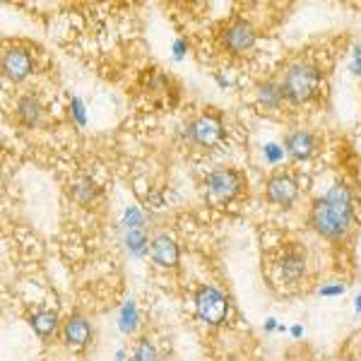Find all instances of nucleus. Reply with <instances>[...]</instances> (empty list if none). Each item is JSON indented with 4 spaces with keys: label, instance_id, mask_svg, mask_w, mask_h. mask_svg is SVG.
Instances as JSON below:
<instances>
[{
    "label": "nucleus",
    "instance_id": "nucleus-1",
    "mask_svg": "<svg viewBox=\"0 0 361 361\" xmlns=\"http://www.w3.org/2000/svg\"><path fill=\"white\" fill-rule=\"evenodd\" d=\"M313 231L330 241H340L352 229V195L345 183H337L323 197H318L308 212Z\"/></svg>",
    "mask_w": 361,
    "mask_h": 361
},
{
    "label": "nucleus",
    "instance_id": "nucleus-2",
    "mask_svg": "<svg viewBox=\"0 0 361 361\" xmlns=\"http://www.w3.org/2000/svg\"><path fill=\"white\" fill-rule=\"evenodd\" d=\"M279 85H282L284 99H287L289 104L301 106V104L313 102V99L320 94L323 75H320L318 66H313V63H308V61H299L287 68V73H284Z\"/></svg>",
    "mask_w": 361,
    "mask_h": 361
},
{
    "label": "nucleus",
    "instance_id": "nucleus-3",
    "mask_svg": "<svg viewBox=\"0 0 361 361\" xmlns=\"http://www.w3.org/2000/svg\"><path fill=\"white\" fill-rule=\"evenodd\" d=\"M255 42H258V34H255V27L250 25L243 17H234L229 25L222 27L219 32V44L226 54L231 56H246L255 49Z\"/></svg>",
    "mask_w": 361,
    "mask_h": 361
},
{
    "label": "nucleus",
    "instance_id": "nucleus-4",
    "mask_svg": "<svg viewBox=\"0 0 361 361\" xmlns=\"http://www.w3.org/2000/svg\"><path fill=\"white\" fill-rule=\"evenodd\" d=\"M224 133L226 130H224V123H222V116L209 109V111L200 114L197 118L190 121L185 135H188V140L195 145V147L212 149L224 140Z\"/></svg>",
    "mask_w": 361,
    "mask_h": 361
},
{
    "label": "nucleus",
    "instance_id": "nucleus-5",
    "mask_svg": "<svg viewBox=\"0 0 361 361\" xmlns=\"http://www.w3.org/2000/svg\"><path fill=\"white\" fill-rule=\"evenodd\" d=\"M205 195L217 205H224V202H231L234 197L243 190V176L234 169H214V171L207 173L205 183Z\"/></svg>",
    "mask_w": 361,
    "mask_h": 361
},
{
    "label": "nucleus",
    "instance_id": "nucleus-6",
    "mask_svg": "<svg viewBox=\"0 0 361 361\" xmlns=\"http://www.w3.org/2000/svg\"><path fill=\"white\" fill-rule=\"evenodd\" d=\"M195 313L202 323L222 325L229 316V299L212 284H202L195 292Z\"/></svg>",
    "mask_w": 361,
    "mask_h": 361
},
{
    "label": "nucleus",
    "instance_id": "nucleus-7",
    "mask_svg": "<svg viewBox=\"0 0 361 361\" xmlns=\"http://www.w3.org/2000/svg\"><path fill=\"white\" fill-rule=\"evenodd\" d=\"M265 197H267V202H272V205L292 207L294 200L299 197V183H296V178L287 171L272 173L265 185Z\"/></svg>",
    "mask_w": 361,
    "mask_h": 361
},
{
    "label": "nucleus",
    "instance_id": "nucleus-8",
    "mask_svg": "<svg viewBox=\"0 0 361 361\" xmlns=\"http://www.w3.org/2000/svg\"><path fill=\"white\" fill-rule=\"evenodd\" d=\"M32 70H34V61L25 46H10V49H5L3 73L10 82H25L29 75H32Z\"/></svg>",
    "mask_w": 361,
    "mask_h": 361
},
{
    "label": "nucleus",
    "instance_id": "nucleus-9",
    "mask_svg": "<svg viewBox=\"0 0 361 361\" xmlns=\"http://www.w3.org/2000/svg\"><path fill=\"white\" fill-rule=\"evenodd\" d=\"M149 258L157 267L161 270H173L178 265V246L169 234H157L152 241H149Z\"/></svg>",
    "mask_w": 361,
    "mask_h": 361
},
{
    "label": "nucleus",
    "instance_id": "nucleus-10",
    "mask_svg": "<svg viewBox=\"0 0 361 361\" xmlns=\"http://www.w3.org/2000/svg\"><path fill=\"white\" fill-rule=\"evenodd\" d=\"M284 149H287L289 157H294V159H299V161L311 159V157L318 152V137L313 135L311 130L299 128V130L287 133V137H284Z\"/></svg>",
    "mask_w": 361,
    "mask_h": 361
},
{
    "label": "nucleus",
    "instance_id": "nucleus-11",
    "mask_svg": "<svg viewBox=\"0 0 361 361\" xmlns=\"http://www.w3.org/2000/svg\"><path fill=\"white\" fill-rule=\"evenodd\" d=\"M63 340L68 347L85 349L92 342V325L85 316H70L63 323Z\"/></svg>",
    "mask_w": 361,
    "mask_h": 361
},
{
    "label": "nucleus",
    "instance_id": "nucleus-12",
    "mask_svg": "<svg viewBox=\"0 0 361 361\" xmlns=\"http://www.w3.org/2000/svg\"><path fill=\"white\" fill-rule=\"evenodd\" d=\"M42 116H44V109H42V102H39L34 94H25L17 99L15 104V118L20 126L25 128H37L42 123Z\"/></svg>",
    "mask_w": 361,
    "mask_h": 361
},
{
    "label": "nucleus",
    "instance_id": "nucleus-13",
    "mask_svg": "<svg viewBox=\"0 0 361 361\" xmlns=\"http://www.w3.org/2000/svg\"><path fill=\"white\" fill-rule=\"evenodd\" d=\"M277 270H279V277H282V282H299L301 275L306 272L304 255H301L296 248L284 250L282 258H279V263H277Z\"/></svg>",
    "mask_w": 361,
    "mask_h": 361
},
{
    "label": "nucleus",
    "instance_id": "nucleus-14",
    "mask_svg": "<svg viewBox=\"0 0 361 361\" xmlns=\"http://www.w3.org/2000/svg\"><path fill=\"white\" fill-rule=\"evenodd\" d=\"M258 106L263 109L267 114H275L282 109V104L287 102L284 99V92H282V85L277 80H265V82L258 85Z\"/></svg>",
    "mask_w": 361,
    "mask_h": 361
},
{
    "label": "nucleus",
    "instance_id": "nucleus-15",
    "mask_svg": "<svg viewBox=\"0 0 361 361\" xmlns=\"http://www.w3.org/2000/svg\"><path fill=\"white\" fill-rule=\"evenodd\" d=\"M29 325H32V330L42 337V340H49L58 330V316H56V311H39L29 318Z\"/></svg>",
    "mask_w": 361,
    "mask_h": 361
},
{
    "label": "nucleus",
    "instance_id": "nucleus-16",
    "mask_svg": "<svg viewBox=\"0 0 361 361\" xmlns=\"http://www.w3.org/2000/svg\"><path fill=\"white\" fill-rule=\"evenodd\" d=\"M73 195H75V200H78V202L90 205L92 200H97V197H99V188H97V183L92 178H82L80 183H75Z\"/></svg>",
    "mask_w": 361,
    "mask_h": 361
},
{
    "label": "nucleus",
    "instance_id": "nucleus-17",
    "mask_svg": "<svg viewBox=\"0 0 361 361\" xmlns=\"http://www.w3.org/2000/svg\"><path fill=\"white\" fill-rule=\"evenodd\" d=\"M121 330L128 335L137 330V306L133 304V301H128L123 306V311H121Z\"/></svg>",
    "mask_w": 361,
    "mask_h": 361
},
{
    "label": "nucleus",
    "instance_id": "nucleus-18",
    "mask_svg": "<svg viewBox=\"0 0 361 361\" xmlns=\"http://www.w3.org/2000/svg\"><path fill=\"white\" fill-rule=\"evenodd\" d=\"M133 361H159V354H157V347L149 340H140L135 352H133Z\"/></svg>",
    "mask_w": 361,
    "mask_h": 361
},
{
    "label": "nucleus",
    "instance_id": "nucleus-19",
    "mask_svg": "<svg viewBox=\"0 0 361 361\" xmlns=\"http://www.w3.org/2000/svg\"><path fill=\"white\" fill-rule=\"evenodd\" d=\"M352 73L359 75L361 78V46H354V54H352Z\"/></svg>",
    "mask_w": 361,
    "mask_h": 361
},
{
    "label": "nucleus",
    "instance_id": "nucleus-20",
    "mask_svg": "<svg viewBox=\"0 0 361 361\" xmlns=\"http://www.w3.org/2000/svg\"><path fill=\"white\" fill-rule=\"evenodd\" d=\"M73 109H75V116H78V121H80V123H85L82 104H80V102H78V99H75V102H73Z\"/></svg>",
    "mask_w": 361,
    "mask_h": 361
},
{
    "label": "nucleus",
    "instance_id": "nucleus-21",
    "mask_svg": "<svg viewBox=\"0 0 361 361\" xmlns=\"http://www.w3.org/2000/svg\"><path fill=\"white\" fill-rule=\"evenodd\" d=\"M279 154H282V152H279V147H275V145H270V147H267V157H270L272 161H277Z\"/></svg>",
    "mask_w": 361,
    "mask_h": 361
},
{
    "label": "nucleus",
    "instance_id": "nucleus-22",
    "mask_svg": "<svg viewBox=\"0 0 361 361\" xmlns=\"http://www.w3.org/2000/svg\"><path fill=\"white\" fill-rule=\"evenodd\" d=\"M357 304H359V311H361V296H359V299H357Z\"/></svg>",
    "mask_w": 361,
    "mask_h": 361
}]
</instances>
